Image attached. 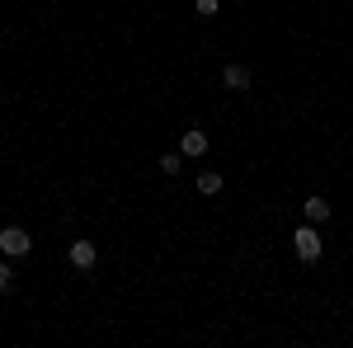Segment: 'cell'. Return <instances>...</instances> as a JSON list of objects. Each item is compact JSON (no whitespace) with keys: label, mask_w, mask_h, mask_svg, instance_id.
<instances>
[{"label":"cell","mask_w":353,"mask_h":348,"mask_svg":"<svg viewBox=\"0 0 353 348\" xmlns=\"http://www.w3.org/2000/svg\"><path fill=\"white\" fill-rule=\"evenodd\" d=\"M66 259H71L76 268H94V259H99V249H94L90 240H71V254H66Z\"/></svg>","instance_id":"4"},{"label":"cell","mask_w":353,"mask_h":348,"mask_svg":"<svg viewBox=\"0 0 353 348\" xmlns=\"http://www.w3.org/2000/svg\"><path fill=\"white\" fill-rule=\"evenodd\" d=\"M179 151H184V161L208 156V132H203V127H189V132H184V141H179Z\"/></svg>","instance_id":"3"},{"label":"cell","mask_w":353,"mask_h":348,"mask_svg":"<svg viewBox=\"0 0 353 348\" xmlns=\"http://www.w3.org/2000/svg\"><path fill=\"white\" fill-rule=\"evenodd\" d=\"M301 212H306L311 226H321V221L330 216V203H325V198H306V203H301Z\"/></svg>","instance_id":"6"},{"label":"cell","mask_w":353,"mask_h":348,"mask_svg":"<svg viewBox=\"0 0 353 348\" xmlns=\"http://www.w3.org/2000/svg\"><path fill=\"white\" fill-rule=\"evenodd\" d=\"M221 85H226V90H250V71H245V66H236V61H231V66H226V71H221Z\"/></svg>","instance_id":"5"},{"label":"cell","mask_w":353,"mask_h":348,"mask_svg":"<svg viewBox=\"0 0 353 348\" xmlns=\"http://www.w3.org/2000/svg\"><path fill=\"white\" fill-rule=\"evenodd\" d=\"M28 249H33V240H28L24 226H5V231H0V254H5V259H24Z\"/></svg>","instance_id":"2"},{"label":"cell","mask_w":353,"mask_h":348,"mask_svg":"<svg viewBox=\"0 0 353 348\" xmlns=\"http://www.w3.org/2000/svg\"><path fill=\"white\" fill-rule=\"evenodd\" d=\"M193 10H198V14H203V19H212V14H217V0H198V5H193Z\"/></svg>","instance_id":"9"},{"label":"cell","mask_w":353,"mask_h":348,"mask_svg":"<svg viewBox=\"0 0 353 348\" xmlns=\"http://www.w3.org/2000/svg\"><path fill=\"white\" fill-rule=\"evenodd\" d=\"M161 170H165V174H179V170H184V151H170V156H161Z\"/></svg>","instance_id":"8"},{"label":"cell","mask_w":353,"mask_h":348,"mask_svg":"<svg viewBox=\"0 0 353 348\" xmlns=\"http://www.w3.org/2000/svg\"><path fill=\"white\" fill-rule=\"evenodd\" d=\"M10 283H14V268L0 264V292H10Z\"/></svg>","instance_id":"10"},{"label":"cell","mask_w":353,"mask_h":348,"mask_svg":"<svg viewBox=\"0 0 353 348\" xmlns=\"http://www.w3.org/2000/svg\"><path fill=\"white\" fill-rule=\"evenodd\" d=\"M198 193H208V198L221 193V174H217V170H203V174H198Z\"/></svg>","instance_id":"7"},{"label":"cell","mask_w":353,"mask_h":348,"mask_svg":"<svg viewBox=\"0 0 353 348\" xmlns=\"http://www.w3.org/2000/svg\"><path fill=\"white\" fill-rule=\"evenodd\" d=\"M292 249H297V259H301V264H316V259L325 254V240H321V236H316V226L306 221L297 236H292Z\"/></svg>","instance_id":"1"}]
</instances>
